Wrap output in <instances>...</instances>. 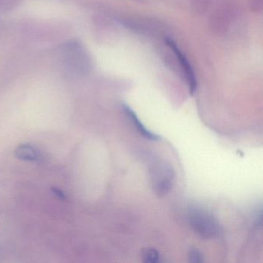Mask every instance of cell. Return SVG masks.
Masks as SVG:
<instances>
[{
    "instance_id": "6da1fadb",
    "label": "cell",
    "mask_w": 263,
    "mask_h": 263,
    "mask_svg": "<svg viewBox=\"0 0 263 263\" xmlns=\"http://www.w3.org/2000/svg\"><path fill=\"white\" fill-rule=\"evenodd\" d=\"M60 57L64 68L73 74H86L91 69L90 56L79 41L64 43L60 48Z\"/></svg>"
},
{
    "instance_id": "7a4b0ae2",
    "label": "cell",
    "mask_w": 263,
    "mask_h": 263,
    "mask_svg": "<svg viewBox=\"0 0 263 263\" xmlns=\"http://www.w3.org/2000/svg\"><path fill=\"white\" fill-rule=\"evenodd\" d=\"M189 221L194 232L204 239L215 238L221 231L216 218L202 208H191L189 211Z\"/></svg>"
},
{
    "instance_id": "3957f363",
    "label": "cell",
    "mask_w": 263,
    "mask_h": 263,
    "mask_svg": "<svg viewBox=\"0 0 263 263\" xmlns=\"http://www.w3.org/2000/svg\"><path fill=\"white\" fill-rule=\"evenodd\" d=\"M175 180L173 167L165 161H158L152 164L150 181L152 189L158 197H164L172 190Z\"/></svg>"
},
{
    "instance_id": "277c9868",
    "label": "cell",
    "mask_w": 263,
    "mask_h": 263,
    "mask_svg": "<svg viewBox=\"0 0 263 263\" xmlns=\"http://www.w3.org/2000/svg\"><path fill=\"white\" fill-rule=\"evenodd\" d=\"M167 45L172 49V51L178 58L181 68L182 69V70H184V77H185L186 81H187V84H189L191 93L193 95L196 90L197 81L195 73H194L193 69H192L190 63L189 62L184 53L178 49L173 41L167 40Z\"/></svg>"
},
{
    "instance_id": "5b68a950",
    "label": "cell",
    "mask_w": 263,
    "mask_h": 263,
    "mask_svg": "<svg viewBox=\"0 0 263 263\" xmlns=\"http://www.w3.org/2000/svg\"><path fill=\"white\" fill-rule=\"evenodd\" d=\"M123 110L125 113L126 116L128 117L130 122L135 125V128L138 130V133L149 141H158L161 138L159 135L150 132L147 127L144 125L140 121L139 118L137 116L135 112L127 104H123Z\"/></svg>"
},
{
    "instance_id": "8992f818",
    "label": "cell",
    "mask_w": 263,
    "mask_h": 263,
    "mask_svg": "<svg viewBox=\"0 0 263 263\" xmlns=\"http://www.w3.org/2000/svg\"><path fill=\"white\" fill-rule=\"evenodd\" d=\"M15 153L19 159L30 162L37 161L41 158L38 149L30 144H21L16 148Z\"/></svg>"
},
{
    "instance_id": "52a82bcc",
    "label": "cell",
    "mask_w": 263,
    "mask_h": 263,
    "mask_svg": "<svg viewBox=\"0 0 263 263\" xmlns=\"http://www.w3.org/2000/svg\"><path fill=\"white\" fill-rule=\"evenodd\" d=\"M142 258L144 262L147 263H157L160 261L159 252L154 249H146L143 251Z\"/></svg>"
},
{
    "instance_id": "ba28073f",
    "label": "cell",
    "mask_w": 263,
    "mask_h": 263,
    "mask_svg": "<svg viewBox=\"0 0 263 263\" xmlns=\"http://www.w3.org/2000/svg\"><path fill=\"white\" fill-rule=\"evenodd\" d=\"M189 260L191 262L197 263L203 261L202 253L198 249H191L189 252Z\"/></svg>"
},
{
    "instance_id": "9c48e42d",
    "label": "cell",
    "mask_w": 263,
    "mask_h": 263,
    "mask_svg": "<svg viewBox=\"0 0 263 263\" xmlns=\"http://www.w3.org/2000/svg\"><path fill=\"white\" fill-rule=\"evenodd\" d=\"M20 0H0V11H8L14 8Z\"/></svg>"
}]
</instances>
